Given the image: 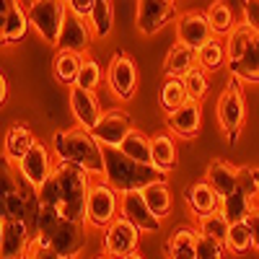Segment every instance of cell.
<instances>
[{"instance_id":"cell-6","label":"cell","mask_w":259,"mask_h":259,"mask_svg":"<svg viewBox=\"0 0 259 259\" xmlns=\"http://www.w3.org/2000/svg\"><path fill=\"white\" fill-rule=\"evenodd\" d=\"M55 166H57V158L52 153V148L47 150L45 143H34V148L16 163V171H18L21 184H26V187L39 192L47 184V179L55 174Z\"/></svg>"},{"instance_id":"cell-24","label":"cell","mask_w":259,"mask_h":259,"mask_svg":"<svg viewBox=\"0 0 259 259\" xmlns=\"http://www.w3.org/2000/svg\"><path fill=\"white\" fill-rule=\"evenodd\" d=\"M150 153H153V166L161 174H168L177 166V143L174 135L168 133H158L150 138Z\"/></svg>"},{"instance_id":"cell-48","label":"cell","mask_w":259,"mask_h":259,"mask_svg":"<svg viewBox=\"0 0 259 259\" xmlns=\"http://www.w3.org/2000/svg\"><path fill=\"white\" fill-rule=\"evenodd\" d=\"M18 0H3V8H11V6H16Z\"/></svg>"},{"instance_id":"cell-49","label":"cell","mask_w":259,"mask_h":259,"mask_svg":"<svg viewBox=\"0 0 259 259\" xmlns=\"http://www.w3.org/2000/svg\"><path fill=\"white\" fill-rule=\"evenodd\" d=\"M94 259H114V256H109V254H99V256H94Z\"/></svg>"},{"instance_id":"cell-34","label":"cell","mask_w":259,"mask_h":259,"mask_svg":"<svg viewBox=\"0 0 259 259\" xmlns=\"http://www.w3.org/2000/svg\"><path fill=\"white\" fill-rule=\"evenodd\" d=\"M89 21H91V31L96 39L109 36L114 26V0H96V8Z\"/></svg>"},{"instance_id":"cell-7","label":"cell","mask_w":259,"mask_h":259,"mask_svg":"<svg viewBox=\"0 0 259 259\" xmlns=\"http://www.w3.org/2000/svg\"><path fill=\"white\" fill-rule=\"evenodd\" d=\"M119 192L106 182H94L89 192V223L96 228H106L119 218Z\"/></svg>"},{"instance_id":"cell-35","label":"cell","mask_w":259,"mask_h":259,"mask_svg":"<svg viewBox=\"0 0 259 259\" xmlns=\"http://www.w3.org/2000/svg\"><path fill=\"white\" fill-rule=\"evenodd\" d=\"M122 153L124 156H130L133 161H138V163H150L153 166V153H150V140L140 133V130H133V133L127 135V140L122 143Z\"/></svg>"},{"instance_id":"cell-41","label":"cell","mask_w":259,"mask_h":259,"mask_svg":"<svg viewBox=\"0 0 259 259\" xmlns=\"http://www.w3.org/2000/svg\"><path fill=\"white\" fill-rule=\"evenodd\" d=\"M94 8H96V0H68V11H73L80 18H91Z\"/></svg>"},{"instance_id":"cell-28","label":"cell","mask_w":259,"mask_h":259,"mask_svg":"<svg viewBox=\"0 0 259 259\" xmlns=\"http://www.w3.org/2000/svg\"><path fill=\"white\" fill-rule=\"evenodd\" d=\"M226 62H228V50H226V41L221 36H212L210 41H205V45L197 50V65L205 73H212V70L223 68Z\"/></svg>"},{"instance_id":"cell-33","label":"cell","mask_w":259,"mask_h":259,"mask_svg":"<svg viewBox=\"0 0 259 259\" xmlns=\"http://www.w3.org/2000/svg\"><path fill=\"white\" fill-rule=\"evenodd\" d=\"M197 231L202 236H210V239H215L218 244L226 246V239H228V231H231V223L226 221V215L221 210L215 212H207V215H200L197 218Z\"/></svg>"},{"instance_id":"cell-38","label":"cell","mask_w":259,"mask_h":259,"mask_svg":"<svg viewBox=\"0 0 259 259\" xmlns=\"http://www.w3.org/2000/svg\"><path fill=\"white\" fill-rule=\"evenodd\" d=\"M184 89H187V96L192 99V101H202L205 99V94H207V73L200 68H192L184 78Z\"/></svg>"},{"instance_id":"cell-10","label":"cell","mask_w":259,"mask_h":259,"mask_svg":"<svg viewBox=\"0 0 259 259\" xmlns=\"http://www.w3.org/2000/svg\"><path fill=\"white\" fill-rule=\"evenodd\" d=\"M34 244V231L26 221H8L0 223V259H24Z\"/></svg>"},{"instance_id":"cell-21","label":"cell","mask_w":259,"mask_h":259,"mask_svg":"<svg viewBox=\"0 0 259 259\" xmlns=\"http://www.w3.org/2000/svg\"><path fill=\"white\" fill-rule=\"evenodd\" d=\"M184 200H187V205L192 207V212L197 215V218H200V215H207V212L221 210V197L215 194V189H212L207 182H197V184L187 187Z\"/></svg>"},{"instance_id":"cell-8","label":"cell","mask_w":259,"mask_h":259,"mask_svg":"<svg viewBox=\"0 0 259 259\" xmlns=\"http://www.w3.org/2000/svg\"><path fill=\"white\" fill-rule=\"evenodd\" d=\"M244 117H246V104H244L241 85L236 78H231L228 85L223 89V94H221V99H218V122L223 127L228 143H236L239 130L244 124Z\"/></svg>"},{"instance_id":"cell-29","label":"cell","mask_w":259,"mask_h":259,"mask_svg":"<svg viewBox=\"0 0 259 259\" xmlns=\"http://www.w3.org/2000/svg\"><path fill=\"white\" fill-rule=\"evenodd\" d=\"M197 233L194 228H179L174 231L171 241L166 246L168 259H197Z\"/></svg>"},{"instance_id":"cell-32","label":"cell","mask_w":259,"mask_h":259,"mask_svg":"<svg viewBox=\"0 0 259 259\" xmlns=\"http://www.w3.org/2000/svg\"><path fill=\"white\" fill-rule=\"evenodd\" d=\"M256 39V31L246 24V21H241V24H236L233 29H231V34L226 36V50H228V62H233V60H239L246 50H249V45Z\"/></svg>"},{"instance_id":"cell-20","label":"cell","mask_w":259,"mask_h":259,"mask_svg":"<svg viewBox=\"0 0 259 259\" xmlns=\"http://www.w3.org/2000/svg\"><path fill=\"white\" fill-rule=\"evenodd\" d=\"M205 182L215 189V194L223 200L226 194L236 192L241 184V168L239 166H233L228 161H212L205 171Z\"/></svg>"},{"instance_id":"cell-23","label":"cell","mask_w":259,"mask_h":259,"mask_svg":"<svg viewBox=\"0 0 259 259\" xmlns=\"http://www.w3.org/2000/svg\"><path fill=\"white\" fill-rule=\"evenodd\" d=\"M31 29L29 13L21 8V3L3 8V41L6 45H13V41H21Z\"/></svg>"},{"instance_id":"cell-14","label":"cell","mask_w":259,"mask_h":259,"mask_svg":"<svg viewBox=\"0 0 259 259\" xmlns=\"http://www.w3.org/2000/svg\"><path fill=\"white\" fill-rule=\"evenodd\" d=\"M215 34H212V26L207 21V13H200V11H187L177 18V41L179 45H187L192 50H200L205 41H210Z\"/></svg>"},{"instance_id":"cell-16","label":"cell","mask_w":259,"mask_h":259,"mask_svg":"<svg viewBox=\"0 0 259 259\" xmlns=\"http://www.w3.org/2000/svg\"><path fill=\"white\" fill-rule=\"evenodd\" d=\"M174 18V0H138V31L150 36Z\"/></svg>"},{"instance_id":"cell-36","label":"cell","mask_w":259,"mask_h":259,"mask_svg":"<svg viewBox=\"0 0 259 259\" xmlns=\"http://www.w3.org/2000/svg\"><path fill=\"white\" fill-rule=\"evenodd\" d=\"M158 101L166 112H174L184 101H189L187 96V89H184V80L182 78H166L163 85H161V94H158Z\"/></svg>"},{"instance_id":"cell-5","label":"cell","mask_w":259,"mask_h":259,"mask_svg":"<svg viewBox=\"0 0 259 259\" xmlns=\"http://www.w3.org/2000/svg\"><path fill=\"white\" fill-rule=\"evenodd\" d=\"M26 13H29V21H31V29L45 39L50 47H57L65 16H68V0H31Z\"/></svg>"},{"instance_id":"cell-15","label":"cell","mask_w":259,"mask_h":259,"mask_svg":"<svg viewBox=\"0 0 259 259\" xmlns=\"http://www.w3.org/2000/svg\"><path fill=\"white\" fill-rule=\"evenodd\" d=\"M119 215L127 218L130 223H135L140 231L145 233H156L161 228V218L150 210V205L145 202L143 192H124L122 194V202H119Z\"/></svg>"},{"instance_id":"cell-4","label":"cell","mask_w":259,"mask_h":259,"mask_svg":"<svg viewBox=\"0 0 259 259\" xmlns=\"http://www.w3.org/2000/svg\"><path fill=\"white\" fill-rule=\"evenodd\" d=\"M104 179L109 182L119 194L145 189L158 179H166V174L150 163H138L130 156H124L119 148H104Z\"/></svg>"},{"instance_id":"cell-25","label":"cell","mask_w":259,"mask_h":259,"mask_svg":"<svg viewBox=\"0 0 259 259\" xmlns=\"http://www.w3.org/2000/svg\"><path fill=\"white\" fill-rule=\"evenodd\" d=\"M228 70L236 80H249V83H259V31L256 39L249 45V50L239 57L228 62Z\"/></svg>"},{"instance_id":"cell-50","label":"cell","mask_w":259,"mask_h":259,"mask_svg":"<svg viewBox=\"0 0 259 259\" xmlns=\"http://www.w3.org/2000/svg\"><path fill=\"white\" fill-rule=\"evenodd\" d=\"M24 259H31V256H29V254H26V256H24Z\"/></svg>"},{"instance_id":"cell-40","label":"cell","mask_w":259,"mask_h":259,"mask_svg":"<svg viewBox=\"0 0 259 259\" xmlns=\"http://www.w3.org/2000/svg\"><path fill=\"white\" fill-rule=\"evenodd\" d=\"M226 256V246L218 244L210 236L197 233V259H223Z\"/></svg>"},{"instance_id":"cell-3","label":"cell","mask_w":259,"mask_h":259,"mask_svg":"<svg viewBox=\"0 0 259 259\" xmlns=\"http://www.w3.org/2000/svg\"><path fill=\"white\" fill-rule=\"evenodd\" d=\"M52 153L60 163H73L89 171L94 179H104V145L89 130H60L52 138Z\"/></svg>"},{"instance_id":"cell-26","label":"cell","mask_w":259,"mask_h":259,"mask_svg":"<svg viewBox=\"0 0 259 259\" xmlns=\"http://www.w3.org/2000/svg\"><path fill=\"white\" fill-rule=\"evenodd\" d=\"M34 143L36 140L31 135L29 124H13L8 133H6V158L11 163H18L34 148Z\"/></svg>"},{"instance_id":"cell-31","label":"cell","mask_w":259,"mask_h":259,"mask_svg":"<svg viewBox=\"0 0 259 259\" xmlns=\"http://www.w3.org/2000/svg\"><path fill=\"white\" fill-rule=\"evenodd\" d=\"M140 192H143L145 202L150 205V210H153L161 221L171 212V189H168L166 179H158V182H153V184H148V187L140 189Z\"/></svg>"},{"instance_id":"cell-39","label":"cell","mask_w":259,"mask_h":259,"mask_svg":"<svg viewBox=\"0 0 259 259\" xmlns=\"http://www.w3.org/2000/svg\"><path fill=\"white\" fill-rule=\"evenodd\" d=\"M101 80H104L101 65H99L96 60H91V57H85V62L80 65V73H78L75 85H80V89H89V91H96Z\"/></svg>"},{"instance_id":"cell-45","label":"cell","mask_w":259,"mask_h":259,"mask_svg":"<svg viewBox=\"0 0 259 259\" xmlns=\"http://www.w3.org/2000/svg\"><path fill=\"white\" fill-rule=\"evenodd\" d=\"M6 99H8V80H6V75L0 78V101L6 104Z\"/></svg>"},{"instance_id":"cell-2","label":"cell","mask_w":259,"mask_h":259,"mask_svg":"<svg viewBox=\"0 0 259 259\" xmlns=\"http://www.w3.org/2000/svg\"><path fill=\"white\" fill-rule=\"evenodd\" d=\"M31 231H34V244L50 246V249H55L62 256H75L80 251V246L85 244L83 226L68 221L52 205H41L39 202Z\"/></svg>"},{"instance_id":"cell-1","label":"cell","mask_w":259,"mask_h":259,"mask_svg":"<svg viewBox=\"0 0 259 259\" xmlns=\"http://www.w3.org/2000/svg\"><path fill=\"white\" fill-rule=\"evenodd\" d=\"M94 177L89 171L73 163H60L55 166V174L47 179V184L39 189V202L57 207L65 218L85 226L89 223V192Z\"/></svg>"},{"instance_id":"cell-19","label":"cell","mask_w":259,"mask_h":259,"mask_svg":"<svg viewBox=\"0 0 259 259\" xmlns=\"http://www.w3.org/2000/svg\"><path fill=\"white\" fill-rule=\"evenodd\" d=\"M91 36H94V31L89 26V18H80L73 11H68L65 24H62V31H60V39H57V50L83 52L85 47H89Z\"/></svg>"},{"instance_id":"cell-11","label":"cell","mask_w":259,"mask_h":259,"mask_svg":"<svg viewBox=\"0 0 259 259\" xmlns=\"http://www.w3.org/2000/svg\"><path fill=\"white\" fill-rule=\"evenodd\" d=\"M138 241H140V228L135 223H130L127 218H119L104 228V251L114 256V259H122L127 254L138 251Z\"/></svg>"},{"instance_id":"cell-13","label":"cell","mask_w":259,"mask_h":259,"mask_svg":"<svg viewBox=\"0 0 259 259\" xmlns=\"http://www.w3.org/2000/svg\"><path fill=\"white\" fill-rule=\"evenodd\" d=\"M133 122H130V117L119 109H109L104 112L99 124L91 130L94 138L104 145V148H122V143L127 140V135L133 133Z\"/></svg>"},{"instance_id":"cell-12","label":"cell","mask_w":259,"mask_h":259,"mask_svg":"<svg viewBox=\"0 0 259 259\" xmlns=\"http://www.w3.org/2000/svg\"><path fill=\"white\" fill-rule=\"evenodd\" d=\"M106 80H109V89L119 101H130L138 91V68L133 57L127 55H114L109 62V73H106Z\"/></svg>"},{"instance_id":"cell-43","label":"cell","mask_w":259,"mask_h":259,"mask_svg":"<svg viewBox=\"0 0 259 259\" xmlns=\"http://www.w3.org/2000/svg\"><path fill=\"white\" fill-rule=\"evenodd\" d=\"M29 256H31V259H75V256H62V254H57L55 249H50V246H39V244H31Z\"/></svg>"},{"instance_id":"cell-17","label":"cell","mask_w":259,"mask_h":259,"mask_svg":"<svg viewBox=\"0 0 259 259\" xmlns=\"http://www.w3.org/2000/svg\"><path fill=\"white\" fill-rule=\"evenodd\" d=\"M68 101H70V112H73L78 127H83V130H89V133H91V130L99 124L101 114H104L96 94L89 91V89H80V85H70Z\"/></svg>"},{"instance_id":"cell-9","label":"cell","mask_w":259,"mask_h":259,"mask_svg":"<svg viewBox=\"0 0 259 259\" xmlns=\"http://www.w3.org/2000/svg\"><path fill=\"white\" fill-rule=\"evenodd\" d=\"M259 197L256 182L251 177V168H241V184L236 192L226 194L221 200V212L226 215L228 223H246L249 215L254 212V200Z\"/></svg>"},{"instance_id":"cell-46","label":"cell","mask_w":259,"mask_h":259,"mask_svg":"<svg viewBox=\"0 0 259 259\" xmlns=\"http://www.w3.org/2000/svg\"><path fill=\"white\" fill-rule=\"evenodd\" d=\"M251 168V177H254V182H256V192H259V166H249Z\"/></svg>"},{"instance_id":"cell-30","label":"cell","mask_w":259,"mask_h":259,"mask_svg":"<svg viewBox=\"0 0 259 259\" xmlns=\"http://www.w3.org/2000/svg\"><path fill=\"white\" fill-rule=\"evenodd\" d=\"M205 13H207V21H210V26H212V34H215V36H228L231 29L236 26L233 11H231V6L226 3V0H212Z\"/></svg>"},{"instance_id":"cell-37","label":"cell","mask_w":259,"mask_h":259,"mask_svg":"<svg viewBox=\"0 0 259 259\" xmlns=\"http://www.w3.org/2000/svg\"><path fill=\"white\" fill-rule=\"evenodd\" d=\"M251 246H254V241H251L249 223H231L228 239H226V251L239 256V254H246Z\"/></svg>"},{"instance_id":"cell-42","label":"cell","mask_w":259,"mask_h":259,"mask_svg":"<svg viewBox=\"0 0 259 259\" xmlns=\"http://www.w3.org/2000/svg\"><path fill=\"white\" fill-rule=\"evenodd\" d=\"M244 21L259 31V0H244Z\"/></svg>"},{"instance_id":"cell-27","label":"cell","mask_w":259,"mask_h":259,"mask_svg":"<svg viewBox=\"0 0 259 259\" xmlns=\"http://www.w3.org/2000/svg\"><path fill=\"white\" fill-rule=\"evenodd\" d=\"M85 62L83 52H68V50H60L57 57H55V78L62 83V85H75L78 80V73H80V65Z\"/></svg>"},{"instance_id":"cell-44","label":"cell","mask_w":259,"mask_h":259,"mask_svg":"<svg viewBox=\"0 0 259 259\" xmlns=\"http://www.w3.org/2000/svg\"><path fill=\"white\" fill-rule=\"evenodd\" d=\"M249 231H251V241H254V249L259 251V210L254 207V212L249 215Z\"/></svg>"},{"instance_id":"cell-47","label":"cell","mask_w":259,"mask_h":259,"mask_svg":"<svg viewBox=\"0 0 259 259\" xmlns=\"http://www.w3.org/2000/svg\"><path fill=\"white\" fill-rule=\"evenodd\" d=\"M122 259H143V256H140L138 251H133V254H127V256H122Z\"/></svg>"},{"instance_id":"cell-22","label":"cell","mask_w":259,"mask_h":259,"mask_svg":"<svg viewBox=\"0 0 259 259\" xmlns=\"http://www.w3.org/2000/svg\"><path fill=\"white\" fill-rule=\"evenodd\" d=\"M192 68H197V50H192L187 45H177L168 50L166 62H163V73L166 78H184Z\"/></svg>"},{"instance_id":"cell-18","label":"cell","mask_w":259,"mask_h":259,"mask_svg":"<svg viewBox=\"0 0 259 259\" xmlns=\"http://www.w3.org/2000/svg\"><path fill=\"white\" fill-rule=\"evenodd\" d=\"M166 124L171 130V135L177 138H184V140H192L197 138L200 133V124H202V109H200V101H184L179 109L168 112L166 117Z\"/></svg>"}]
</instances>
